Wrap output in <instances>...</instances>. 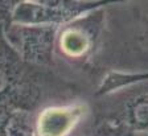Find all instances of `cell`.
Instances as JSON below:
<instances>
[]
</instances>
